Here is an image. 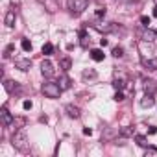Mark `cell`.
Masks as SVG:
<instances>
[{
    "instance_id": "cell-14",
    "label": "cell",
    "mask_w": 157,
    "mask_h": 157,
    "mask_svg": "<svg viewBox=\"0 0 157 157\" xmlns=\"http://www.w3.org/2000/svg\"><path fill=\"white\" fill-rule=\"evenodd\" d=\"M144 67H146L148 70H157V57L146 59V61H144Z\"/></svg>"
},
{
    "instance_id": "cell-25",
    "label": "cell",
    "mask_w": 157,
    "mask_h": 157,
    "mask_svg": "<svg viewBox=\"0 0 157 157\" xmlns=\"http://www.w3.org/2000/svg\"><path fill=\"white\" fill-rule=\"evenodd\" d=\"M13 50H15V44H10V46H8V48H6V54H4V56H6V57H10V56H11V52H13Z\"/></svg>"
},
{
    "instance_id": "cell-15",
    "label": "cell",
    "mask_w": 157,
    "mask_h": 157,
    "mask_svg": "<svg viewBox=\"0 0 157 157\" xmlns=\"http://www.w3.org/2000/svg\"><path fill=\"white\" fill-rule=\"evenodd\" d=\"M91 57L94 61H104V52L98 50V48H94V50H91Z\"/></svg>"
},
{
    "instance_id": "cell-30",
    "label": "cell",
    "mask_w": 157,
    "mask_h": 157,
    "mask_svg": "<svg viewBox=\"0 0 157 157\" xmlns=\"http://www.w3.org/2000/svg\"><path fill=\"white\" fill-rule=\"evenodd\" d=\"M155 153H157L155 148H148V150H146V157H148V155H155Z\"/></svg>"
},
{
    "instance_id": "cell-18",
    "label": "cell",
    "mask_w": 157,
    "mask_h": 157,
    "mask_svg": "<svg viewBox=\"0 0 157 157\" xmlns=\"http://www.w3.org/2000/svg\"><path fill=\"white\" fill-rule=\"evenodd\" d=\"M113 87H115L117 91H122V89L126 87V83H124V80H118V78H115V80H113Z\"/></svg>"
},
{
    "instance_id": "cell-17",
    "label": "cell",
    "mask_w": 157,
    "mask_h": 157,
    "mask_svg": "<svg viewBox=\"0 0 157 157\" xmlns=\"http://www.w3.org/2000/svg\"><path fill=\"white\" fill-rule=\"evenodd\" d=\"M4 87H6V91L8 93H13V91H17L19 89V85H17V82H4Z\"/></svg>"
},
{
    "instance_id": "cell-16",
    "label": "cell",
    "mask_w": 157,
    "mask_h": 157,
    "mask_svg": "<svg viewBox=\"0 0 157 157\" xmlns=\"http://www.w3.org/2000/svg\"><path fill=\"white\" fill-rule=\"evenodd\" d=\"M120 137H124V139H128V137H133V129L129 128V126H124V128H120Z\"/></svg>"
},
{
    "instance_id": "cell-29",
    "label": "cell",
    "mask_w": 157,
    "mask_h": 157,
    "mask_svg": "<svg viewBox=\"0 0 157 157\" xmlns=\"http://www.w3.org/2000/svg\"><path fill=\"white\" fill-rule=\"evenodd\" d=\"M105 15V8H100V10H96V17H104Z\"/></svg>"
},
{
    "instance_id": "cell-4",
    "label": "cell",
    "mask_w": 157,
    "mask_h": 157,
    "mask_svg": "<svg viewBox=\"0 0 157 157\" xmlns=\"http://www.w3.org/2000/svg\"><path fill=\"white\" fill-rule=\"evenodd\" d=\"M41 72H43L44 78H52V76L56 74V68H54V65H52L48 59H44V61L41 63Z\"/></svg>"
},
{
    "instance_id": "cell-27",
    "label": "cell",
    "mask_w": 157,
    "mask_h": 157,
    "mask_svg": "<svg viewBox=\"0 0 157 157\" xmlns=\"http://www.w3.org/2000/svg\"><path fill=\"white\" fill-rule=\"evenodd\" d=\"M32 105H33V104H32V100H24V102H22V107H24L26 111H28V109H32Z\"/></svg>"
},
{
    "instance_id": "cell-3",
    "label": "cell",
    "mask_w": 157,
    "mask_h": 157,
    "mask_svg": "<svg viewBox=\"0 0 157 157\" xmlns=\"http://www.w3.org/2000/svg\"><path fill=\"white\" fill-rule=\"evenodd\" d=\"M43 93H44V96H48V98H59L61 87H59V83L46 82V83H43Z\"/></svg>"
},
{
    "instance_id": "cell-12",
    "label": "cell",
    "mask_w": 157,
    "mask_h": 157,
    "mask_svg": "<svg viewBox=\"0 0 157 157\" xmlns=\"http://www.w3.org/2000/svg\"><path fill=\"white\" fill-rule=\"evenodd\" d=\"M15 19H17L15 10L8 11V15H6V26H8V28H13V26H15Z\"/></svg>"
},
{
    "instance_id": "cell-24",
    "label": "cell",
    "mask_w": 157,
    "mask_h": 157,
    "mask_svg": "<svg viewBox=\"0 0 157 157\" xmlns=\"http://www.w3.org/2000/svg\"><path fill=\"white\" fill-rule=\"evenodd\" d=\"M89 43H91V39L83 35V37H82V46H83V48H87V46H89Z\"/></svg>"
},
{
    "instance_id": "cell-21",
    "label": "cell",
    "mask_w": 157,
    "mask_h": 157,
    "mask_svg": "<svg viewBox=\"0 0 157 157\" xmlns=\"http://www.w3.org/2000/svg\"><path fill=\"white\" fill-rule=\"evenodd\" d=\"M52 50H54V46H52L50 43H46V44L43 46V54H44V56H48V54H52Z\"/></svg>"
},
{
    "instance_id": "cell-11",
    "label": "cell",
    "mask_w": 157,
    "mask_h": 157,
    "mask_svg": "<svg viewBox=\"0 0 157 157\" xmlns=\"http://www.w3.org/2000/svg\"><path fill=\"white\" fill-rule=\"evenodd\" d=\"M144 91H146V94H155V93H157V85H155V82L146 80V82H144Z\"/></svg>"
},
{
    "instance_id": "cell-31",
    "label": "cell",
    "mask_w": 157,
    "mask_h": 157,
    "mask_svg": "<svg viewBox=\"0 0 157 157\" xmlns=\"http://www.w3.org/2000/svg\"><path fill=\"white\" fill-rule=\"evenodd\" d=\"M148 133H150V135H155V133H157V128H153V126H151V128L148 129Z\"/></svg>"
},
{
    "instance_id": "cell-22",
    "label": "cell",
    "mask_w": 157,
    "mask_h": 157,
    "mask_svg": "<svg viewBox=\"0 0 157 157\" xmlns=\"http://www.w3.org/2000/svg\"><path fill=\"white\" fill-rule=\"evenodd\" d=\"M113 56H115V57H122V56H124V50H122L120 46H115V48H113Z\"/></svg>"
},
{
    "instance_id": "cell-1",
    "label": "cell",
    "mask_w": 157,
    "mask_h": 157,
    "mask_svg": "<svg viewBox=\"0 0 157 157\" xmlns=\"http://www.w3.org/2000/svg\"><path fill=\"white\" fill-rule=\"evenodd\" d=\"M11 144H13V148L19 150V151H28V137H26V133H24L22 129H19V131L13 135Z\"/></svg>"
},
{
    "instance_id": "cell-23",
    "label": "cell",
    "mask_w": 157,
    "mask_h": 157,
    "mask_svg": "<svg viewBox=\"0 0 157 157\" xmlns=\"http://www.w3.org/2000/svg\"><path fill=\"white\" fill-rule=\"evenodd\" d=\"M140 22H142V26H146V28H148L151 21H150V17H146V15H142V17H140Z\"/></svg>"
},
{
    "instance_id": "cell-28",
    "label": "cell",
    "mask_w": 157,
    "mask_h": 157,
    "mask_svg": "<svg viewBox=\"0 0 157 157\" xmlns=\"http://www.w3.org/2000/svg\"><path fill=\"white\" fill-rule=\"evenodd\" d=\"M115 100H117V102H122V100H124V94H122V91H117V94H115Z\"/></svg>"
},
{
    "instance_id": "cell-26",
    "label": "cell",
    "mask_w": 157,
    "mask_h": 157,
    "mask_svg": "<svg viewBox=\"0 0 157 157\" xmlns=\"http://www.w3.org/2000/svg\"><path fill=\"white\" fill-rule=\"evenodd\" d=\"M94 76H96L94 70H85V72H83V78H94Z\"/></svg>"
},
{
    "instance_id": "cell-7",
    "label": "cell",
    "mask_w": 157,
    "mask_h": 157,
    "mask_svg": "<svg viewBox=\"0 0 157 157\" xmlns=\"http://www.w3.org/2000/svg\"><path fill=\"white\" fill-rule=\"evenodd\" d=\"M65 111H67V115H68L70 118H80V115H82L80 107H76V105H72V104L65 105Z\"/></svg>"
},
{
    "instance_id": "cell-13",
    "label": "cell",
    "mask_w": 157,
    "mask_h": 157,
    "mask_svg": "<svg viewBox=\"0 0 157 157\" xmlns=\"http://www.w3.org/2000/svg\"><path fill=\"white\" fill-rule=\"evenodd\" d=\"M57 83H59V87H61V91H67V89H70V80H68V78H67V76H61Z\"/></svg>"
},
{
    "instance_id": "cell-5",
    "label": "cell",
    "mask_w": 157,
    "mask_h": 157,
    "mask_svg": "<svg viewBox=\"0 0 157 157\" xmlns=\"http://www.w3.org/2000/svg\"><path fill=\"white\" fill-rule=\"evenodd\" d=\"M0 120H2V126L4 128H8V126H11L15 120H13V117H11V113L6 109V107H2L0 109Z\"/></svg>"
},
{
    "instance_id": "cell-34",
    "label": "cell",
    "mask_w": 157,
    "mask_h": 157,
    "mask_svg": "<svg viewBox=\"0 0 157 157\" xmlns=\"http://www.w3.org/2000/svg\"><path fill=\"white\" fill-rule=\"evenodd\" d=\"M155 35H157V30H155Z\"/></svg>"
},
{
    "instance_id": "cell-6",
    "label": "cell",
    "mask_w": 157,
    "mask_h": 157,
    "mask_svg": "<svg viewBox=\"0 0 157 157\" xmlns=\"http://www.w3.org/2000/svg\"><path fill=\"white\" fill-rule=\"evenodd\" d=\"M94 28H96L98 32H102V33H109V32H115V30H117L113 22H96Z\"/></svg>"
},
{
    "instance_id": "cell-20",
    "label": "cell",
    "mask_w": 157,
    "mask_h": 157,
    "mask_svg": "<svg viewBox=\"0 0 157 157\" xmlns=\"http://www.w3.org/2000/svg\"><path fill=\"white\" fill-rule=\"evenodd\" d=\"M21 46H22V50H24V52H32V43H30L28 39H22Z\"/></svg>"
},
{
    "instance_id": "cell-32",
    "label": "cell",
    "mask_w": 157,
    "mask_h": 157,
    "mask_svg": "<svg viewBox=\"0 0 157 157\" xmlns=\"http://www.w3.org/2000/svg\"><path fill=\"white\" fill-rule=\"evenodd\" d=\"M91 133H93V129H91V128H85V129H83V135H91Z\"/></svg>"
},
{
    "instance_id": "cell-33",
    "label": "cell",
    "mask_w": 157,
    "mask_h": 157,
    "mask_svg": "<svg viewBox=\"0 0 157 157\" xmlns=\"http://www.w3.org/2000/svg\"><path fill=\"white\" fill-rule=\"evenodd\" d=\"M153 17H157V8H155V10H153Z\"/></svg>"
},
{
    "instance_id": "cell-10",
    "label": "cell",
    "mask_w": 157,
    "mask_h": 157,
    "mask_svg": "<svg viewBox=\"0 0 157 157\" xmlns=\"http://www.w3.org/2000/svg\"><path fill=\"white\" fill-rule=\"evenodd\" d=\"M70 67H72V59H70V57H61V59H59V68H61L63 72H68Z\"/></svg>"
},
{
    "instance_id": "cell-19",
    "label": "cell",
    "mask_w": 157,
    "mask_h": 157,
    "mask_svg": "<svg viewBox=\"0 0 157 157\" xmlns=\"http://www.w3.org/2000/svg\"><path fill=\"white\" fill-rule=\"evenodd\" d=\"M135 140H137V144H139V146H142V148H146V146H148V142H146V137H144V135H135Z\"/></svg>"
},
{
    "instance_id": "cell-9",
    "label": "cell",
    "mask_w": 157,
    "mask_h": 157,
    "mask_svg": "<svg viewBox=\"0 0 157 157\" xmlns=\"http://www.w3.org/2000/svg\"><path fill=\"white\" fill-rule=\"evenodd\" d=\"M155 105V98H153V94H146L142 100H140V107H153Z\"/></svg>"
},
{
    "instance_id": "cell-8",
    "label": "cell",
    "mask_w": 157,
    "mask_h": 157,
    "mask_svg": "<svg viewBox=\"0 0 157 157\" xmlns=\"http://www.w3.org/2000/svg\"><path fill=\"white\" fill-rule=\"evenodd\" d=\"M15 67H17L19 70H22V72H28V70L32 68V61L22 57V59H17V61H15Z\"/></svg>"
},
{
    "instance_id": "cell-2",
    "label": "cell",
    "mask_w": 157,
    "mask_h": 157,
    "mask_svg": "<svg viewBox=\"0 0 157 157\" xmlns=\"http://www.w3.org/2000/svg\"><path fill=\"white\" fill-rule=\"evenodd\" d=\"M89 6V0H68V10L72 15H82Z\"/></svg>"
}]
</instances>
